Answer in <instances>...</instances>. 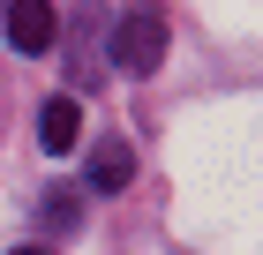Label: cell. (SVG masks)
<instances>
[{"mask_svg":"<svg viewBox=\"0 0 263 255\" xmlns=\"http://www.w3.org/2000/svg\"><path fill=\"white\" fill-rule=\"evenodd\" d=\"M45 218H53V225L68 233V225H76V195H45Z\"/></svg>","mask_w":263,"mask_h":255,"instance_id":"cell-5","label":"cell"},{"mask_svg":"<svg viewBox=\"0 0 263 255\" xmlns=\"http://www.w3.org/2000/svg\"><path fill=\"white\" fill-rule=\"evenodd\" d=\"M15 255H53V248H15Z\"/></svg>","mask_w":263,"mask_h":255,"instance_id":"cell-6","label":"cell"},{"mask_svg":"<svg viewBox=\"0 0 263 255\" xmlns=\"http://www.w3.org/2000/svg\"><path fill=\"white\" fill-rule=\"evenodd\" d=\"M76 135H83V105L76 98H53L45 105V150H76Z\"/></svg>","mask_w":263,"mask_h":255,"instance_id":"cell-4","label":"cell"},{"mask_svg":"<svg viewBox=\"0 0 263 255\" xmlns=\"http://www.w3.org/2000/svg\"><path fill=\"white\" fill-rule=\"evenodd\" d=\"M113 60H121L128 75H151L165 60V15L158 8H128V15L113 23Z\"/></svg>","mask_w":263,"mask_h":255,"instance_id":"cell-1","label":"cell"},{"mask_svg":"<svg viewBox=\"0 0 263 255\" xmlns=\"http://www.w3.org/2000/svg\"><path fill=\"white\" fill-rule=\"evenodd\" d=\"M128 180H136V158H128V143H105V150L90 158V188H105V195H113V188H128Z\"/></svg>","mask_w":263,"mask_h":255,"instance_id":"cell-3","label":"cell"},{"mask_svg":"<svg viewBox=\"0 0 263 255\" xmlns=\"http://www.w3.org/2000/svg\"><path fill=\"white\" fill-rule=\"evenodd\" d=\"M0 23H8V45L15 53H53V38H61L53 0H0Z\"/></svg>","mask_w":263,"mask_h":255,"instance_id":"cell-2","label":"cell"}]
</instances>
